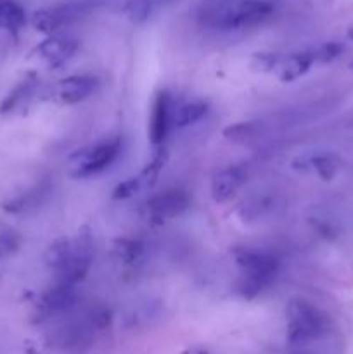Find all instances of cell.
Instances as JSON below:
<instances>
[{
    "mask_svg": "<svg viewBox=\"0 0 353 354\" xmlns=\"http://www.w3.org/2000/svg\"><path fill=\"white\" fill-rule=\"evenodd\" d=\"M19 235L16 232H0V258H7L19 249Z\"/></svg>",
    "mask_w": 353,
    "mask_h": 354,
    "instance_id": "cb8c5ba5",
    "label": "cell"
},
{
    "mask_svg": "<svg viewBox=\"0 0 353 354\" xmlns=\"http://www.w3.org/2000/svg\"><path fill=\"white\" fill-rule=\"evenodd\" d=\"M235 265L241 270L235 290L244 299H255L269 289L279 273L280 263L272 252L255 248H235L232 252Z\"/></svg>",
    "mask_w": 353,
    "mask_h": 354,
    "instance_id": "6da1fadb",
    "label": "cell"
},
{
    "mask_svg": "<svg viewBox=\"0 0 353 354\" xmlns=\"http://www.w3.org/2000/svg\"><path fill=\"white\" fill-rule=\"evenodd\" d=\"M38 54L51 68H61L78 50V41L71 37L51 35L38 45Z\"/></svg>",
    "mask_w": 353,
    "mask_h": 354,
    "instance_id": "7c38bea8",
    "label": "cell"
},
{
    "mask_svg": "<svg viewBox=\"0 0 353 354\" xmlns=\"http://www.w3.org/2000/svg\"><path fill=\"white\" fill-rule=\"evenodd\" d=\"M45 192H47V189L37 187V189L30 190V192L23 194V196L16 197L14 201L7 203L3 207H6L7 211H10V213H23V211H28L30 207H37Z\"/></svg>",
    "mask_w": 353,
    "mask_h": 354,
    "instance_id": "ac0fdd59",
    "label": "cell"
},
{
    "mask_svg": "<svg viewBox=\"0 0 353 354\" xmlns=\"http://www.w3.org/2000/svg\"><path fill=\"white\" fill-rule=\"evenodd\" d=\"M76 301V287L69 283L54 280L51 287L42 294L37 304V311L40 318H51L71 310Z\"/></svg>",
    "mask_w": 353,
    "mask_h": 354,
    "instance_id": "ba28073f",
    "label": "cell"
},
{
    "mask_svg": "<svg viewBox=\"0 0 353 354\" xmlns=\"http://www.w3.org/2000/svg\"><path fill=\"white\" fill-rule=\"evenodd\" d=\"M183 354H208V353L201 351V349H189V351H185Z\"/></svg>",
    "mask_w": 353,
    "mask_h": 354,
    "instance_id": "484cf974",
    "label": "cell"
},
{
    "mask_svg": "<svg viewBox=\"0 0 353 354\" xmlns=\"http://www.w3.org/2000/svg\"><path fill=\"white\" fill-rule=\"evenodd\" d=\"M121 138H107V140L99 142L90 149L80 154L78 161L75 162V171L73 175L78 178H89V176L99 175L104 169L109 168L118 159L121 152Z\"/></svg>",
    "mask_w": 353,
    "mask_h": 354,
    "instance_id": "5b68a950",
    "label": "cell"
},
{
    "mask_svg": "<svg viewBox=\"0 0 353 354\" xmlns=\"http://www.w3.org/2000/svg\"><path fill=\"white\" fill-rule=\"evenodd\" d=\"M92 259H93L92 235L89 234V230L83 228V230H80V234L71 241L68 259H66L61 272L55 275V280L76 287L80 282L85 280L87 273L90 272Z\"/></svg>",
    "mask_w": 353,
    "mask_h": 354,
    "instance_id": "277c9868",
    "label": "cell"
},
{
    "mask_svg": "<svg viewBox=\"0 0 353 354\" xmlns=\"http://www.w3.org/2000/svg\"><path fill=\"white\" fill-rule=\"evenodd\" d=\"M38 80L37 76L30 75L24 80H21L12 90L6 95V99L0 104V114H14L17 111L24 109V107L30 104V100L33 99V95L37 93Z\"/></svg>",
    "mask_w": 353,
    "mask_h": 354,
    "instance_id": "5bb4252c",
    "label": "cell"
},
{
    "mask_svg": "<svg viewBox=\"0 0 353 354\" xmlns=\"http://www.w3.org/2000/svg\"><path fill=\"white\" fill-rule=\"evenodd\" d=\"M189 204L190 199L185 190L166 189L147 201V213L151 220L161 223V221L173 220V218L185 213Z\"/></svg>",
    "mask_w": 353,
    "mask_h": 354,
    "instance_id": "8992f818",
    "label": "cell"
},
{
    "mask_svg": "<svg viewBox=\"0 0 353 354\" xmlns=\"http://www.w3.org/2000/svg\"><path fill=\"white\" fill-rule=\"evenodd\" d=\"M260 131V124L256 121H242V123H235L232 127L225 128L224 135L227 140L232 142H248L255 138Z\"/></svg>",
    "mask_w": 353,
    "mask_h": 354,
    "instance_id": "d6986e66",
    "label": "cell"
},
{
    "mask_svg": "<svg viewBox=\"0 0 353 354\" xmlns=\"http://www.w3.org/2000/svg\"><path fill=\"white\" fill-rule=\"evenodd\" d=\"M206 113H208V104L201 102V100L182 104V106L173 109V124L179 128L189 127V124H194L199 120H203Z\"/></svg>",
    "mask_w": 353,
    "mask_h": 354,
    "instance_id": "2e32d148",
    "label": "cell"
},
{
    "mask_svg": "<svg viewBox=\"0 0 353 354\" xmlns=\"http://www.w3.org/2000/svg\"><path fill=\"white\" fill-rule=\"evenodd\" d=\"M142 248L141 242L130 241V239H123V241H118L114 245V252H116L118 259H121L123 263H134L135 259L141 258Z\"/></svg>",
    "mask_w": 353,
    "mask_h": 354,
    "instance_id": "44dd1931",
    "label": "cell"
},
{
    "mask_svg": "<svg viewBox=\"0 0 353 354\" xmlns=\"http://www.w3.org/2000/svg\"><path fill=\"white\" fill-rule=\"evenodd\" d=\"M279 59L280 55L272 54V52H258V54L253 55L251 66L256 71H275Z\"/></svg>",
    "mask_w": 353,
    "mask_h": 354,
    "instance_id": "7402d4cb",
    "label": "cell"
},
{
    "mask_svg": "<svg viewBox=\"0 0 353 354\" xmlns=\"http://www.w3.org/2000/svg\"><path fill=\"white\" fill-rule=\"evenodd\" d=\"M273 14V3L266 0H239L208 10L206 23L221 30H241L263 23Z\"/></svg>",
    "mask_w": 353,
    "mask_h": 354,
    "instance_id": "7a4b0ae2",
    "label": "cell"
},
{
    "mask_svg": "<svg viewBox=\"0 0 353 354\" xmlns=\"http://www.w3.org/2000/svg\"><path fill=\"white\" fill-rule=\"evenodd\" d=\"M246 182V171L241 166H228L220 169L211 178V196L218 204L228 203L241 190Z\"/></svg>",
    "mask_w": 353,
    "mask_h": 354,
    "instance_id": "8fae6325",
    "label": "cell"
},
{
    "mask_svg": "<svg viewBox=\"0 0 353 354\" xmlns=\"http://www.w3.org/2000/svg\"><path fill=\"white\" fill-rule=\"evenodd\" d=\"M26 23V12L16 0H0V30L16 33Z\"/></svg>",
    "mask_w": 353,
    "mask_h": 354,
    "instance_id": "9a60e30c",
    "label": "cell"
},
{
    "mask_svg": "<svg viewBox=\"0 0 353 354\" xmlns=\"http://www.w3.org/2000/svg\"><path fill=\"white\" fill-rule=\"evenodd\" d=\"M341 52H343V47L339 44H325V45H322L317 52H315V57H317V61L329 62V61H332V59L338 57Z\"/></svg>",
    "mask_w": 353,
    "mask_h": 354,
    "instance_id": "d4e9b609",
    "label": "cell"
},
{
    "mask_svg": "<svg viewBox=\"0 0 353 354\" xmlns=\"http://www.w3.org/2000/svg\"><path fill=\"white\" fill-rule=\"evenodd\" d=\"M317 61L315 52H294V54L280 57L275 66V75L280 82H294L310 71L314 62Z\"/></svg>",
    "mask_w": 353,
    "mask_h": 354,
    "instance_id": "4fadbf2b",
    "label": "cell"
},
{
    "mask_svg": "<svg viewBox=\"0 0 353 354\" xmlns=\"http://www.w3.org/2000/svg\"><path fill=\"white\" fill-rule=\"evenodd\" d=\"M69 245H71V241H69V239H57V241L52 242V244L48 245L47 251H45L44 261L54 275H57V273L61 272L62 266H64L66 259H68L69 256Z\"/></svg>",
    "mask_w": 353,
    "mask_h": 354,
    "instance_id": "e0dca14e",
    "label": "cell"
},
{
    "mask_svg": "<svg viewBox=\"0 0 353 354\" xmlns=\"http://www.w3.org/2000/svg\"><path fill=\"white\" fill-rule=\"evenodd\" d=\"M80 16H82V7L71 6V3L47 7V9L35 10L33 16H31V24H33L35 30L51 37V35H57V31L62 26L73 23Z\"/></svg>",
    "mask_w": 353,
    "mask_h": 354,
    "instance_id": "9c48e42d",
    "label": "cell"
},
{
    "mask_svg": "<svg viewBox=\"0 0 353 354\" xmlns=\"http://www.w3.org/2000/svg\"><path fill=\"white\" fill-rule=\"evenodd\" d=\"M151 0H128L125 6V14L135 24H141L151 16Z\"/></svg>",
    "mask_w": 353,
    "mask_h": 354,
    "instance_id": "ffe728a7",
    "label": "cell"
},
{
    "mask_svg": "<svg viewBox=\"0 0 353 354\" xmlns=\"http://www.w3.org/2000/svg\"><path fill=\"white\" fill-rule=\"evenodd\" d=\"M310 165H311V168H314L318 175L324 176V178H331V176L334 175L336 165H334V161H332L331 156H327V154L314 156V158L310 159Z\"/></svg>",
    "mask_w": 353,
    "mask_h": 354,
    "instance_id": "603a6c76",
    "label": "cell"
},
{
    "mask_svg": "<svg viewBox=\"0 0 353 354\" xmlns=\"http://www.w3.org/2000/svg\"><path fill=\"white\" fill-rule=\"evenodd\" d=\"M99 86V80L92 75H71L68 78H62L54 86L55 97L61 104L71 106V104L83 102L93 95V92Z\"/></svg>",
    "mask_w": 353,
    "mask_h": 354,
    "instance_id": "30bf717a",
    "label": "cell"
},
{
    "mask_svg": "<svg viewBox=\"0 0 353 354\" xmlns=\"http://www.w3.org/2000/svg\"><path fill=\"white\" fill-rule=\"evenodd\" d=\"M287 341L291 344H303L322 337L327 330L325 315L305 299H291L286 310Z\"/></svg>",
    "mask_w": 353,
    "mask_h": 354,
    "instance_id": "3957f363",
    "label": "cell"
},
{
    "mask_svg": "<svg viewBox=\"0 0 353 354\" xmlns=\"http://www.w3.org/2000/svg\"><path fill=\"white\" fill-rule=\"evenodd\" d=\"M173 127L172 95L166 90H159L152 100L151 118H149V140L154 147H159L168 137Z\"/></svg>",
    "mask_w": 353,
    "mask_h": 354,
    "instance_id": "52a82bcc",
    "label": "cell"
}]
</instances>
